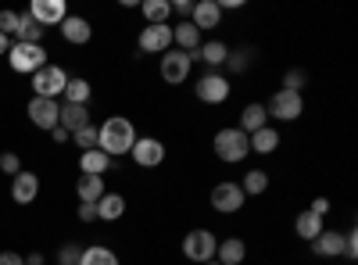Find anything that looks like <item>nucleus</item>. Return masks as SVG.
I'll return each instance as SVG.
<instances>
[{"instance_id": "72a5a7b5", "label": "nucleus", "mask_w": 358, "mask_h": 265, "mask_svg": "<svg viewBox=\"0 0 358 265\" xmlns=\"http://www.w3.org/2000/svg\"><path fill=\"white\" fill-rule=\"evenodd\" d=\"M301 86H308V76H305L301 69H290V72L283 76V90H290V94H301Z\"/></svg>"}, {"instance_id": "20e7f679", "label": "nucleus", "mask_w": 358, "mask_h": 265, "mask_svg": "<svg viewBox=\"0 0 358 265\" xmlns=\"http://www.w3.org/2000/svg\"><path fill=\"white\" fill-rule=\"evenodd\" d=\"M65 86H69V72L62 65H43L36 76H33V97H47V101H57L65 94Z\"/></svg>"}, {"instance_id": "412c9836", "label": "nucleus", "mask_w": 358, "mask_h": 265, "mask_svg": "<svg viewBox=\"0 0 358 265\" xmlns=\"http://www.w3.org/2000/svg\"><path fill=\"white\" fill-rule=\"evenodd\" d=\"M111 162H115V158H108L101 147H94V151H83V155H79V169H83V176H104V172L111 169Z\"/></svg>"}, {"instance_id": "c03bdc74", "label": "nucleus", "mask_w": 358, "mask_h": 265, "mask_svg": "<svg viewBox=\"0 0 358 265\" xmlns=\"http://www.w3.org/2000/svg\"><path fill=\"white\" fill-rule=\"evenodd\" d=\"M47 262V255H40V251H33V255H25V265H43Z\"/></svg>"}, {"instance_id": "aec40b11", "label": "nucleus", "mask_w": 358, "mask_h": 265, "mask_svg": "<svg viewBox=\"0 0 358 265\" xmlns=\"http://www.w3.org/2000/svg\"><path fill=\"white\" fill-rule=\"evenodd\" d=\"M57 126H65L69 133L90 126V108L86 104H62V115H57Z\"/></svg>"}, {"instance_id": "dca6fc26", "label": "nucleus", "mask_w": 358, "mask_h": 265, "mask_svg": "<svg viewBox=\"0 0 358 265\" xmlns=\"http://www.w3.org/2000/svg\"><path fill=\"white\" fill-rule=\"evenodd\" d=\"M312 251L319 258H341L344 255V233L341 229H322L319 237L312 241Z\"/></svg>"}, {"instance_id": "bb28decb", "label": "nucleus", "mask_w": 358, "mask_h": 265, "mask_svg": "<svg viewBox=\"0 0 358 265\" xmlns=\"http://www.w3.org/2000/svg\"><path fill=\"white\" fill-rule=\"evenodd\" d=\"M140 11H143L147 25H169V18H172V4H169V0H143Z\"/></svg>"}, {"instance_id": "f704fd0d", "label": "nucleus", "mask_w": 358, "mask_h": 265, "mask_svg": "<svg viewBox=\"0 0 358 265\" xmlns=\"http://www.w3.org/2000/svg\"><path fill=\"white\" fill-rule=\"evenodd\" d=\"M248 57H251V50L229 54V57H226V69H229V72H244V69H248Z\"/></svg>"}, {"instance_id": "6e6552de", "label": "nucleus", "mask_w": 358, "mask_h": 265, "mask_svg": "<svg viewBox=\"0 0 358 265\" xmlns=\"http://www.w3.org/2000/svg\"><path fill=\"white\" fill-rule=\"evenodd\" d=\"M194 90H197V101H204V104H226L229 94H233V86H229V79L222 72H208V76L197 79Z\"/></svg>"}, {"instance_id": "f3484780", "label": "nucleus", "mask_w": 358, "mask_h": 265, "mask_svg": "<svg viewBox=\"0 0 358 265\" xmlns=\"http://www.w3.org/2000/svg\"><path fill=\"white\" fill-rule=\"evenodd\" d=\"M172 43H176V50H183V54H197L204 40H201V33H197L190 22H179L172 29Z\"/></svg>"}, {"instance_id": "473e14b6", "label": "nucleus", "mask_w": 358, "mask_h": 265, "mask_svg": "<svg viewBox=\"0 0 358 265\" xmlns=\"http://www.w3.org/2000/svg\"><path fill=\"white\" fill-rule=\"evenodd\" d=\"M72 143H76V147H83V151H94V147H97V126L90 122V126L76 129V133H72Z\"/></svg>"}, {"instance_id": "a19ab883", "label": "nucleus", "mask_w": 358, "mask_h": 265, "mask_svg": "<svg viewBox=\"0 0 358 265\" xmlns=\"http://www.w3.org/2000/svg\"><path fill=\"white\" fill-rule=\"evenodd\" d=\"M308 212H312V215H319V219H322V215H326V212H330V201H326V197H315V201H312V208H308Z\"/></svg>"}, {"instance_id": "ea45409f", "label": "nucleus", "mask_w": 358, "mask_h": 265, "mask_svg": "<svg viewBox=\"0 0 358 265\" xmlns=\"http://www.w3.org/2000/svg\"><path fill=\"white\" fill-rule=\"evenodd\" d=\"M0 265H25V258L18 251H0Z\"/></svg>"}, {"instance_id": "c756f323", "label": "nucleus", "mask_w": 358, "mask_h": 265, "mask_svg": "<svg viewBox=\"0 0 358 265\" xmlns=\"http://www.w3.org/2000/svg\"><path fill=\"white\" fill-rule=\"evenodd\" d=\"M79 265H118V255L104 244H94V248H83Z\"/></svg>"}, {"instance_id": "0eeeda50", "label": "nucleus", "mask_w": 358, "mask_h": 265, "mask_svg": "<svg viewBox=\"0 0 358 265\" xmlns=\"http://www.w3.org/2000/svg\"><path fill=\"white\" fill-rule=\"evenodd\" d=\"M244 190H241V183H229V180H222V183H215L212 187V208L219 212V215H236L244 208Z\"/></svg>"}, {"instance_id": "39448f33", "label": "nucleus", "mask_w": 358, "mask_h": 265, "mask_svg": "<svg viewBox=\"0 0 358 265\" xmlns=\"http://www.w3.org/2000/svg\"><path fill=\"white\" fill-rule=\"evenodd\" d=\"M215 248H219V241H215L212 229H190L183 237V258H190L197 265L215 262Z\"/></svg>"}, {"instance_id": "49530a36", "label": "nucleus", "mask_w": 358, "mask_h": 265, "mask_svg": "<svg viewBox=\"0 0 358 265\" xmlns=\"http://www.w3.org/2000/svg\"><path fill=\"white\" fill-rule=\"evenodd\" d=\"M204 265H219V262H204Z\"/></svg>"}, {"instance_id": "9d476101", "label": "nucleus", "mask_w": 358, "mask_h": 265, "mask_svg": "<svg viewBox=\"0 0 358 265\" xmlns=\"http://www.w3.org/2000/svg\"><path fill=\"white\" fill-rule=\"evenodd\" d=\"M133 162L140 165V169H158L162 162H165V143L158 140V136H136V143H133Z\"/></svg>"}, {"instance_id": "423d86ee", "label": "nucleus", "mask_w": 358, "mask_h": 265, "mask_svg": "<svg viewBox=\"0 0 358 265\" xmlns=\"http://www.w3.org/2000/svg\"><path fill=\"white\" fill-rule=\"evenodd\" d=\"M265 111H268V119L294 122V119H301V111H305V97L301 94H290V90H276L273 101L265 104Z\"/></svg>"}, {"instance_id": "c85d7f7f", "label": "nucleus", "mask_w": 358, "mask_h": 265, "mask_svg": "<svg viewBox=\"0 0 358 265\" xmlns=\"http://www.w3.org/2000/svg\"><path fill=\"white\" fill-rule=\"evenodd\" d=\"M197 57H201L204 65H212V69H219V65H226V57H229V47H226L222 40H208V43H201Z\"/></svg>"}, {"instance_id": "4468645a", "label": "nucleus", "mask_w": 358, "mask_h": 265, "mask_svg": "<svg viewBox=\"0 0 358 265\" xmlns=\"http://www.w3.org/2000/svg\"><path fill=\"white\" fill-rule=\"evenodd\" d=\"M219 22H222L219 0H197L194 11H190V25L197 29V33H204V29H219Z\"/></svg>"}, {"instance_id": "37998d69", "label": "nucleus", "mask_w": 358, "mask_h": 265, "mask_svg": "<svg viewBox=\"0 0 358 265\" xmlns=\"http://www.w3.org/2000/svg\"><path fill=\"white\" fill-rule=\"evenodd\" d=\"M50 136H54L57 143H69V140H72V133H69L65 126H54V129H50Z\"/></svg>"}, {"instance_id": "a211bd4d", "label": "nucleus", "mask_w": 358, "mask_h": 265, "mask_svg": "<svg viewBox=\"0 0 358 265\" xmlns=\"http://www.w3.org/2000/svg\"><path fill=\"white\" fill-rule=\"evenodd\" d=\"M248 258V244L241 237H226L219 248H215V262L219 265H241Z\"/></svg>"}, {"instance_id": "cd10ccee", "label": "nucleus", "mask_w": 358, "mask_h": 265, "mask_svg": "<svg viewBox=\"0 0 358 265\" xmlns=\"http://www.w3.org/2000/svg\"><path fill=\"white\" fill-rule=\"evenodd\" d=\"M43 33H47V29L40 25V22H33V15H29V11H22L18 15V43H40L43 40Z\"/></svg>"}, {"instance_id": "79ce46f5", "label": "nucleus", "mask_w": 358, "mask_h": 265, "mask_svg": "<svg viewBox=\"0 0 358 265\" xmlns=\"http://www.w3.org/2000/svg\"><path fill=\"white\" fill-rule=\"evenodd\" d=\"M172 11H176V15H187V22H190V11H194V4H190V0H176V4H172Z\"/></svg>"}, {"instance_id": "7ed1b4c3", "label": "nucleus", "mask_w": 358, "mask_h": 265, "mask_svg": "<svg viewBox=\"0 0 358 265\" xmlns=\"http://www.w3.org/2000/svg\"><path fill=\"white\" fill-rule=\"evenodd\" d=\"M8 62H11V69L22 72V76H36V72L47 65V50H43V43H11Z\"/></svg>"}, {"instance_id": "ddd939ff", "label": "nucleus", "mask_w": 358, "mask_h": 265, "mask_svg": "<svg viewBox=\"0 0 358 265\" xmlns=\"http://www.w3.org/2000/svg\"><path fill=\"white\" fill-rule=\"evenodd\" d=\"M29 15H33V22H40L43 29H50V25H62L69 18V8H65V0H33Z\"/></svg>"}, {"instance_id": "f257e3e1", "label": "nucleus", "mask_w": 358, "mask_h": 265, "mask_svg": "<svg viewBox=\"0 0 358 265\" xmlns=\"http://www.w3.org/2000/svg\"><path fill=\"white\" fill-rule=\"evenodd\" d=\"M136 143V129L126 115H111L97 126V147L108 155V158H118V155H129Z\"/></svg>"}, {"instance_id": "e433bc0d", "label": "nucleus", "mask_w": 358, "mask_h": 265, "mask_svg": "<svg viewBox=\"0 0 358 265\" xmlns=\"http://www.w3.org/2000/svg\"><path fill=\"white\" fill-rule=\"evenodd\" d=\"M0 169H4V172L11 176V180H15V176L22 172V162H18V155H11V151H4V155H0Z\"/></svg>"}, {"instance_id": "4c0bfd02", "label": "nucleus", "mask_w": 358, "mask_h": 265, "mask_svg": "<svg viewBox=\"0 0 358 265\" xmlns=\"http://www.w3.org/2000/svg\"><path fill=\"white\" fill-rule=\"evenodd\" d=\"M79 255H83V251H79L76 244H65L62 251H57V265H79Z\"/></svg>"}, {"instance_id": "5701e85b", "label": "nucleus", "mask_w": 358, "mask_h": 265, "mask_svg": "<svg viewBox=\"0 0 358 265\" xmlns=\"http://www.w3.org/2000/svg\"><path fill=\"white\" fill-rule=\"evenodd\" d=\"M122 215H126V197L108 190V194L97 201V219H104V222H115V219H122Z\"/></svg>"}, {"instance_id": "f8f14e48", "label": "nucleus", "mask_w": 358, "mask_h": 265, "mask_svg": "<svg viewBox=\"0 0 358 265\" xmlns=\"http://www.w3.org/2000/svg\"><path fill=\"white\" fill-rule=\"evenodd\" d=\"M29 119H33V126L36 129H54L57 126V115H62V104H57V101H47V97H33V101H29Z\"/></svg>"}, {"instance_id": "2eb2a0df", "label": "nucleus", "mask_w": 358, "mask_h": 265, "mask_svg": "<svg viewBox=\"0 0 358 265\" xmlns=\"http://www.w3.org/2000/svg\"><path fill=\"white\" fill-rule=\"evenodd\" d=\"M36 194H40V176L36 172H18L15 180H11V197L18 201V204H33L36 201Z\"/></svg>"}, {"instance_id": "b1692460", "label": "nucleus", "mask_w": 358, "mask_h": 265, "mask_svg": "<svg viewBox=\"0 0 358 265\" xmlns=\"http://www.w3.org/2000/svg\"><path fill=\"white\" fill-rule=\"evenodd\" d=\"M262 126H268V111H265V104H248V108L241 111V126H236V129H244V133L251 136V133H258Z\"/></svg>"}, {"instance_id": "a878e982", "label": "nucleus", "mask_w": 358, "mask_h": 265, "mask_svg": "<svg viewBox=\"0 0 358 265\" xmlns=\"http://www.w3.org/2000/svg\"><path fill=\"white\" fill-rule=\"evenodd\" d=\"M248 140H251V151H255V155H273L276 147H280V133H276L273 126H262V129L251 133Z\"/></svg>"}, {"instance_id": "f03ea898", "label": "nucleus", "mask_w": 358, "mask_h": 265, "mask_svg": "<svg viewBox=\"0 0 358 265\" xmlns=\"http://www.w3.org/2000/svg\"><path fill=\"white\" fill-rule=\"evenodd\" d=\"M212 147H215L219 162H226V165H241V162L251 155V140H248V133H244V129H236V126L219 129L215 140H212Z\"/></svg>"}, {"instance_id": "393cba45", "label": "nucleus", "mask_w": 358, "mask_h": 265, "mask_svg": "<svg viewBox=\"0 0 358 265\" xmlns=\"http://www.w3.org/2000/svg\"><path fill=\"white\" fill-rule=\"evenodd\" d=\"M322 229H326V226H322V219H319V215H312L308 208H305L301 215L294 219V233H297V237H301V241H308V244H312V241L319 237Z\"/></svg>"}, {"instance_id": "6ab92c4d", "label": "nucleus", "mask_w": 358, "mask_h": 265, "mask_svg": "<svg viewBox=\"0 0 358 265\" xmlns=\"http://www.w3.org/2000/svg\"><path fill=\"white\" fill-rule=\"evenodd\" d=\"M62 36H65L69 43L83 47V43H90V36H94V29H90V22H86V18H79V15H69V18L62 22Z\"/></svg>"}, {"instance_id": "7c9ffc66", "label": "nucleus", "mask_w": 358, "mask_h": 265, "mask_svg": "<svg viewBox=\"0 0 358 265\" xmlns=\"http://www.w3.org/2000/svg\"><path fill=\"white\" fill-rule=\"evenodd\" d=\"M241 190H244V197L265 194V190H268V172H265V169H251L244 180H241Z\"/></svg>"}, {"instance_id": "2f4dec72", "label": "nucleus", "mask_w": 358, "mask_h": 265, "mask_svg": "<svg viewBox=\"0 0 358 265\" xmlns=\"http://www.w3.org/2000/svg\"><path fill=\"white\" fill-rule=\"evenodd\" d=\"M90 94H94V86H90L86 79H69V86H65V104H90Z\"/></svg>"}, {"instance_id": "a18cd8bd", "label": "nucleus", "mask_w": 358, "mask_h": 265, "mask_svg": "<svg viewBox=\"0 0 358 265\" xmlns=\"http://www.w3.org/2000/svg\"><path fill=\"white\" fill-rule=\"evenodd\" d=\"M8 50H11V40H8L4 33H0V54H8Z\"/></svg>"}, {"instance_id": "4be33fe9", "label": "nucleus", "mask_w": 358, "mask_h": 265, "mask_svg": "<svg viewBox=\"0 0 358 265\" xmlns=\"http://www.w3.org/2000/svg\"><path fill=\"white\" fill-rule=\"evenodd\" d=\"M76 194H79V201H90V204H97L104 194H108V187H104V176H79V183H76Z\"/></svg>"}, {"instance_id": "58836bf2", "label": "nucleus", "mask_w": 358, "mask_h": 265, "mask_svg": "<svg viewBox=\"0 0 358 265\" xmlns=\"http://www.w3.org/2000/svg\"><path fill=\"white\" fill-rule=\"evenodd\" d=\"M76 215H79V222H97V204H90V201H79Z\"/></svg>"}, {"instance_id": "c9c22d12", "label": "nucleus", "mask_w": 358, "mask_h": 265, "mask_svg": "<svg viewBox=\"0 0 358 265\" xmlns=\"http://www.w3.org/2000/svg\"><path fill=\"white\" fill-rule=\"evenodd\" d=\"M0 33H4V36L18 33V15L15 11H0Z\"/></svg>"}, {"instance_id": "1a4fd4ad", "label": "nucleus", "mask_w": 358, "mask_h": 265, "mask_svg": "<svg viewBox=\"0 0 358 265\" xmlns=\"http://www.w3.org/2000/svg\"><path fill=\"white\" fill-rule=\"evenodd\" d=\"M190 69H194V54H183V50H165L162 54V79L179 86V83H187L190 79Z\"/></svg>"}, {"instance_id": "9b49d317", "label": "nucleus", "mask_w": 358, "mask_h": 265, "mask_svg": "<svg viewBox=\"0 0 358 265\" xmlns=\"http://www.w3.org/2000/svg\"><path fill=\"white\" fill-rule=\"evenodd\" d=\"M136 47L143 54H165V50H172V25H147V29H140Z\"/></svg>"}]
</instances>
